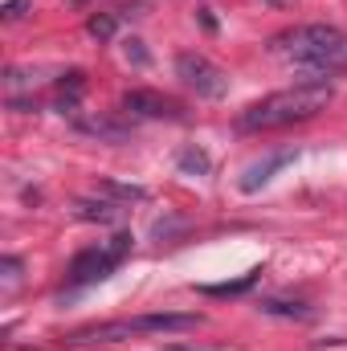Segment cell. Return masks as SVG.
<instances>
[{"label":"cell","mask_w":347,"mask_h":351,"mask_svg":"<svg viewBox=\"0 0 347 351\" xmlns=\"http://www.w3.org/2000/svg\"><path fill=\"white\" fill-rule=\"evenodd\" d=\"M265 4H294V0H265Z\"/></svg>","instance_id":"19"},{"label":"cell","mask_w":347,"mask_h":351,"mask_svg":"<svg viewBox=\"0 0 347 351\" xmlns=\"http://www.w3.org/2000/svg\"><path fill=\"white\" fill-rule=\"evenodd\" d=\"M261 311H265V315H286V319H311V306H302V302H278V298H274V302H265Z\"/></svg>","instance_id":"13"},{"label":"cell","mask_w":347,"mask_h":351,"mask_svg":"<svg viewBox=\"0 0 347 351\" xmlns=\"http://www.w3.org/2000/svg\"><path fill=\"white\" fill-rule=\"evenodd\" d=\"M331 102H335V86L327 78H307V82H294V86L274 90V94H265L258 102H250L237 114V131H278V127H294V123H307V119L323 114Z\"/></svg>","instance_id":"1"},{"label":"cell","mask_w":347,"mask_h":351,"mask_svg":"<svg viewBox=\"0 0 347 351\" xmlns=\"http://www.w3.org/2000/svg\"><path fill=\"white\" fill-rule=\"evenodd\" d=\"M78 131L94 135L98 143H127L131 139V127L115 114H86V119H78Z\"/></svg>","instance_id":"8"},{"label":"cell","mask_w":347,"mask_h":351,"mask_svg":"<svg viewBox=\"0 0 347 351\" xmlns=\"http://www.w3.org/2000/svg\"><path fill=\"white\" fill-rule=\"evenodd\" d=\"M127 254H131V237H127V233L110 237L106 245H90L82 254H74V262L66 269V282H70V286H94V282L110 278L115 265L123 262Z\"/></svg>","instance_id":"4"},{"label":"cell","mask_w":347,"mask_h":351,"mask_svg":"<svg viewBox=\"0 0 347 351\" xmlns=\"http://www.w3.org/2000/svg\"><path fill=\"white\" fill-rule=\"evenodd\" d=\"M25 8H29V0H8V4H4V21H16V16H25Z\"/></svg>","instance_id":"16"},{"label":"cell","mask_w":347,"mask_h":351,"mask_svg":"<svg viewBox=\"0 0 347 351\" xmlns=\"http://www.w3.org/2000/svg\"><path fill=\"white\" fill-rule=\"evenodd\" d=\"M270 53L294 66L315 70L319 78L347 70V33L335 25H294L270 37Z\"/></svg>","instance_id":"2"},{"label":"cell","mask_w":347,"mask_h":351,"mask_svg":"<svg viewBox=\"0 0 347 351\" xmlns=\"http://www.w3.org/2000/svg\"><path fill=\"white\" fill-rule=\"evenodd\" d=\"M119 110L123 114H135V119H168V123H180L184 119V106L160 94V90H127L119 98Z\"/></svg>","instance_id":"6"},{"label":"cell","mask_w":347,"mask_h":351,"mask_svg":"<svg viewBox=\"0 0 347 351\" xmlns=\"http://www.w3.org/2000/svg\"><path fill=\"white\" fill-rule=\"evenodd\" d=\"M127 58H135L139 66L147 62V53H143V41H127Z\"/></svg>","instance_id":"17"},{"label":"cell","mask_w":347,"mask_h":351,"mask_svg":"<svg viewBox=\"0 0 347 351\" xmlns=\"http://www.w3.org/2000/svg\"><path fill=\"white\" fill-rule=\"evenodd\" d=\"M94 192L98 196H110V200H119V204H139V200H147V188H139V184H123V180H98L94 184Z\"/></svg>","instance_id":"10"},{"label":"cell","mask_w":347,"mask_h":351,"mask_svg":"<svg viewBox=\"0 0 347 351\" xmlns=\"http://www.w3.org/2000/svg\"><path fill=\"white\" fill-rule=\"evenodd\" d=\"M115 29H119V21L110 16V12H94L86 21V33L90 37H98V41H110L115 37Z\"/></svg>","instance_id":"12"},{"label":"cell","mask_w":347,"mask_h":351,"mask_svg":"<svg viewBox=\"0 0 347 351\" xmlns=\"http://www.w3.org/2000/svg\"><path fill=\"white\" fill-rule=\"evenodd\" d=\"M74 217H78V221H94V225H119V221L127 217V204H119V200L94 192V196L74 200Z\"/></svg>","instance_id":"7"},{"label":"cell","mask_w":347,"mask_h":351,"mask_svg":"<svg viewBox=\"0 0 347 351\" xmlns=\"http://www.w3.org/2000/svg\"><path fill=\"white\" fill-rule=\"evenodd\" d=\"M176 78L188 90H196L200 98H225L229 94V74L217 62H208L204 53H180L176 58Z\"/></svg>","instance_id":"5"},{"label":"cell","mask_w":347,"mask_h":351,"mask_svg":"<svg viewBox=\"0 0 347 351\" xmlns=\"http://www.w3.org/2000/svg\"><path fill=\"white\" fill-rule=\"evenodd\" d=\"M204 323V315H180V311H160V315H135V319H110V323H94L78 327L66 335L70 348H90V343H123L131 335H176V331H196Z\"/></svg>","instance_id":"3"},{"label":"cell","mask_w":347,"mask_h":351,"mask_svg":"<svg viewBox=\"0 0 347 351\" xmlns=\"http://www.w3.org/2000/svg\"><path fill=\"white\" fill-rule=\"evenodd\" d=\"M258 278H261V269H250V274H246V278H237V282H225V286H200V294H213V298H233V294H246Z\"/></svg>","instance_id":"11"},{"label":"cell","mask_w":347,"mask_h":351,"mask_svg":"<svg viewBox=\"0 0 347 351\" xmlns=\"http://www.w3.org/2000/svg\"><path fill=\"white\" fill-rule=\"evenodd\" d=\"M180 168H184V172H196V176H204V172H208V156H204L200 147H188V152L180 156Z\"/></svg>","instance_id":"14"},{"label":"cell","mask_w":347,"mask_h":351,"mask_svg":"<svg viewBox=\"0 0 347 351\" xmlns=\"http://www.w3.org/2000/svg\"><path fill=\"white\" fill-rule=\"evenodd\" d=\"M168 351H217V348H168Z\"/></svg>","instance_id":"18"},{"label":"cell","mask_w":347,"mask_h":351,"mask_svg":"<svg viewBox=\"0 0 347 351\" xmlns=\"http://www.w3.org/2000/svg\"><path fill=\"white\" fill-rule=\"evenodd\" d=\"M286 164H294V152H278V156H270V160H261L254 168H246L241 176V192H258L261 184H270L278 168H286Z\"/></svg>","instance_id":"9"},{"label":"cell","mask_w":347,"mask_h":351,"mask_svg":"<svg viewBox=\"0 0 347 351\" xmlns=\"http://www.w3.org/2000/svg\"><path fill=\"white\" fill-rule=\"evenodd\" d=\"M0 269H4V290H12V286H16V278H21V258H4Z\"/></svg>","instance_id":"15"}]
</instances>
